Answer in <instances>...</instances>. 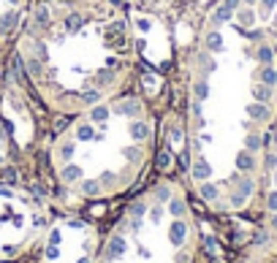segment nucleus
Segmentation results:
<instances>
[{
  "instance_id": "nucleus-1",
  "label": "nucleus",
  "mask_w": 277,
  "mask_h": 263,
  "mask_svg": "<svg viewBox=\"0 0 277 263\" xmlns=\"http://www.w3.org/2000/svg\"><path fill=\"white\" fill-rule=\"evenodd\" d=\"M277 125V41L242 0H215L188 60V179L215 214L258 206Z\"/></svg>"
},
{
  "instance_id": "nucleus-2",
  "label": "nucleus",
  "mask_w": 277,
  "mask_h": 263,
  "mask_svg": "<svg viewBox=\"0 0 277 263\" xmlns=\"http://www.w3.org/2000/svg\"><path fill=\"white\" fill-rule=\"evenodd\" d=\"M14 46L44 106L71 117L120 95L139 60L117 0H33Z\"/></svg>"
},
{
  "instance_id": "nucleus-3",
  "label": "nucleus",
  "mask_w": 277,
  "mask_h": 263,
  "mask_svg": "<svg viewBox=\"0 0 277 263\" xmlns=\"http://www.w3.org/2000/svg\"><path fill=\"white\" fill-rule=\"evenodd\" d=\"M158 119L141 95L120 92L79 111L57 133L49 163L74 201H109L139 182L155 155Z\"/></svg>"
},
{
  "instance_id": "nucleus-4",
  "label": "nucleus",
  "mask_w": 277,
  "mask_h": 263,
  "mask_svg": "<svg viewBox=\"0 0 277 263\" xmlns=\"http://www.w3.org/2000/svg\"><path fill=\"white\" fill-rule=\"evenodd\" d=\"M199 225L179 179H158L101 239L98 263H196Z\"/></svg>"
},
{
  "instance_id": "nucleus-5",
  "label": "nucleus",
  "mask_w": 277,
  "mask_h": 263,
  "mask_svg": "<svg viewBox=\"0 0 277 263\" xmlns=\"http://www.w3.org/2000/svg\"><path fill=\"white\" fill-rule=\"evenodd\" d=\"M49 212L33 193L14 185H0V263L25 258L38 250Z\"/></svg>"
},
{
  "instance_id": "nucleus-6",
  "label": "nucleus",
  "mask_w": 277,
  "mask_h": 263,
  "mask_svg": "<svg viewBox=\"0 0 277 263\" xmlns=\"http://www.w3.org/2000/svg\"><path fill=\"white\" fill-rule=\"evenodd\" d=\"M101 236L82 217H54L38 244V263H98Z\"/></svg>"
},
{
  "instance_id": "nucleus-7",
  "label": "nucleus",
  "mask_w": 277,
  "mask_h": 263,
  "mask_svg": "<svg viewBox=\"0 0 277 263\" xmlns=\"http://www.w3.org/2000/svg\"><path fill=\"white\" fill-rule=\"evenodd\" d=\"M258 206H261V214H264L266 228L277 236V125H274L272 136H269V144H266Z\"/></svg>"
},
{
  "instance_id": "nucleus-8",
  "label": "nucleus",
  "mask_w": 277,
  "mask_h": 263,
  "mask_svg": "<svg viewBox=\"0 0 277 263\" xmlns=\"http://www.w3.org/2000/svg\"><path fill=\"white\" fill-rule=\"evenodd\" d=\"M33 0H0V52L17 44Z\"/></svg>"
},
{
  "instance_id": "nucleus-9",
  "label": "nucleus",
  "mask_w": 277,
  "mask_h": 263,
  "mask_svg": "<svg viewBox=\"0 0 277 263\" xmlns=\"http://www.w3.org/2000/svg\"><path fill=\"white\" fill-rule=\"evenodd\" d=\"M253 19L277 41V0H242Z\"/></svg>"
},
{
  "instance_id": "nucleus-10",
  "label": "nucleus",
  "mask_w": 277,
  "mask_h": 263,
  "mask_svg": "<svg viewBox=\"0 0 277 263\" xmlns=\"http://www.w3.org/2000/svg\"><path fill=\"white\" fill-rule=\"evenodd\" d=\"M141 3L152 11H174V9H179V6H185L188 0H141Z\"/></svg>"
},
{
  "instance_id": "nucleus-11",
  "label": "nucleus",
  "mask_w": 277,
  "mask_h": 263,
  "mask_svg": "<svg viewBox=\"0 0 277 263\" xmlns=\"http://www.w3.org/2000/svg\"><path fill=\"white\" fill-rule=\"evenodd\" d=\"M6 157H9V133H6V125L0 119V166L6 163Z\"/></svg>"
}]
</instances>
